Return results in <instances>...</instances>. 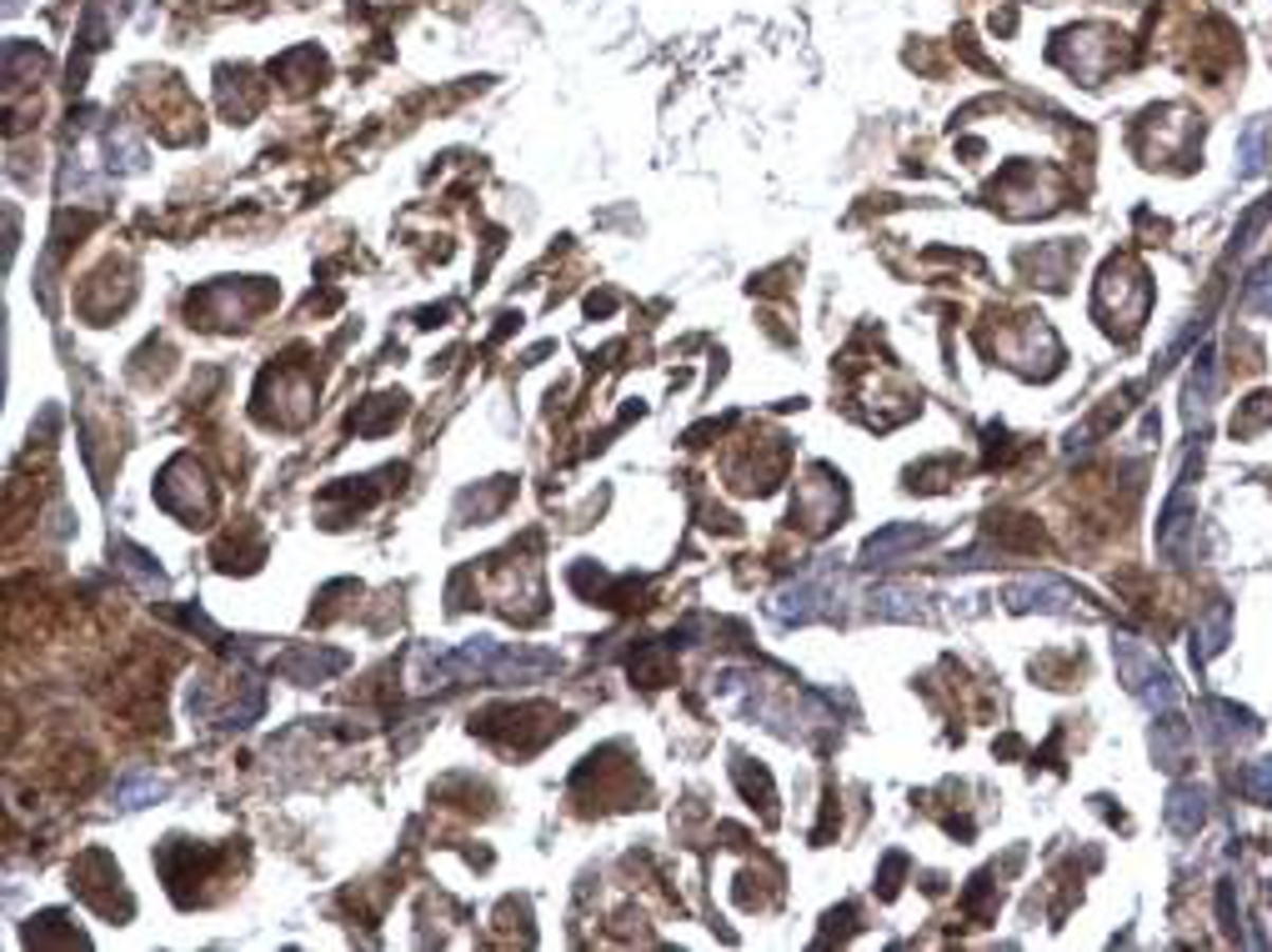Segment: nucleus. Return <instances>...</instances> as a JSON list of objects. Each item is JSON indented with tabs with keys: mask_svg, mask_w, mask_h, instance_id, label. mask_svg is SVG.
<instances>
[{
	"mask_svg": "<svg viewBox=\"0 0 1272 952\" xmlns=\"http://www.w3.org/2000/svg\"><path fill=\"white\" fill-rule=\"evenodd\" d=\"M556 652H532V647H512V642H492V637H476L461 642L456 652H446L437 662V677H456V682H536L556 672Z\"/></svg>",
	"mask_w": 1272,
	"mask_h": 952,
	"instance_id": "1",
	"label": "nucleus"
},
{
	"mask_svg": "<svg viewBox=\"0 0 1272 952\" xmlns=\"http://www.w3.org/2000/svg\"><path fill=\"white\" fill-rule=\"evenodd\" d=\"M1112 662H1118L1122 686H1127L1142 707H1153V712L1178 707V682H1173V672L1162 666V657L1147 647V642H1138V637H1118V642H1112Z\"/></svg>",
	"mask_w": 1272,
	"mask_h": 952,
	"instance_id": "2",
	"label": "nucleus"
},
{
	"mask_svg": "<svg viewBox=\"0 0 1272 952\" xmlns=\"http://www.w3.org/2000/svg\"><path fill=\"white\" fill-rule=\"evenodd\" d=\"M1098 316H1122L1127 331H1138L1147 316V276L1127 261H1112L1098 281Z\"/></svg>",
	"mask_w": 1272,
	"mask_h": 952,
	"instance_id": "3",
	"label": "nucleus"
},
{
	"mask_svg": "<svg viewBox=\"0 0 1272 952\" xmlns=\"http://www.w3.org/2000/svg\"><path fill=\"white\" fill-rule=\"evenodd\" d=\"M155 496H161V507L176 516H186V521H196V516H210V487L206 476H201V466L190 457H176L166 472H161V487H155Z\"/></svg>",
	"mask_w": 1272,
	"mask_h": 952,
	"instance_id": "4",
	"label": "nucleus"
},
{
	"mask_svg": "<svg viewBox=\"0 0 1272 952\" xmlns=\"http://www.w3.org/2000/svg\"><path fill=\"white\" fill-rule=\"evenodd\" d=\"M827 611V587L822 576H801V582H787V587L772 597V617L787 622V627H807Z\"/></svg>",
	"mask_w": 1272,
	"mask_h": 952,
	"instance_id": "5",
	"label": "nucleus"
},
{
	"mask_svg": "<svg viewBox=\"0 0 1272 952\" xmlns=\"http://www.w3.org/2000/svg\"><path fill=\"white\" fill-rule=\"evenodd\" d=\"M1002 602L1012 611H1072V587L1052 582V576H1022V582H1007Z\"/></svg>",
	"mask_w": 1272,
	"mask_h": 952,
	"instance_id": "6",
	"label": "nucleus"
},
{
	"mask_svg": "<svg viewBox=\"0 0 1272 952\" xmlns=\"http://www.w3.org/2000/svg\"><path fill=\"white\" fill-rule=\"evenodd\" d=\"M927 542H937V532H932V527H917V521H892V527H882L877 536H867L862 562H867V567H887V562H897L902 552H917V547H927Z\"/></svg>",
	"mask_w": 1272,
	"mask_h": 952,
	"instance_id": "7",
	"label": "nucleus"
},
{
	"mask_svg": "<svg viewBox=\"0 0 1272 952\" xmlns=\"http://www.w3.org/2000/svg\"><path fill=\"white\" fill-rule=\"evenodd\" d=\"M346 666V652H331V647H291L285 657H276V672L281 677H291V682H301V686H316V682H326V677H336Z\"/></svg>",
	"mask_w": 1272,
	"mask_h": 952,
	"instance_id": "8",
	"label": "nucleus"
},
{
	"mask_svg": "<svg viewBox=\"0 0 1272 952\" xmlns=\"http://www.w3.org/2000/svg\"><path fill=\"white\" fill-rule=\"evenodd\" d=\"M1213 391H1217V356H1213V346H1202V351L1193 356V377H1187V397H1182L1187 426H1208Z\"/></svg>",
	"mask_w": 1272,
	"mask_h": 952,
	"instance_id": "9",
	"label": "nucleus"
},
{
	"mask_svg": "<svg viewBox=\"0 0 1272 952\" xmlns=\"http://www.w3.org/2000/svg\"><path fill=\"white\" fill-rule=\"evenodd\" d=\"M1187 747H1193V727L1167 707L1158 722H1153V757H1158L1162 772H1178L1182 762H1187Z\"/></svg>",
	"mask_w": 1272,
	"mask_h": 952,
	"instance_id": "10",
	"label": "nucleus"
},
{
	"mask_svg": "<svg viewBox=\"0 0 1272 952\" xmlns=\"http://www.w3.org/2000/svg\"><path fill=\"white\" fill-rule=\"evenodd\" d=\"M1193 521H1197L1193 496L1178 492L1167 507H1162V516H1158V552L1162 556H1182V552H1187V532H1193Z\"/></svg>",
	"mask_w": 1272,
	"mask_h": 952,
	"instance_id": "11",
	"label": "nucleus"
},
{
	"mask_svg": "<svg viewBox=\"0 0 1272 952\" xmlns=\"http://www.w3.org/2000/svg\"><path fill=\"white\" fill-rule=\"evenodd\" d=\"M1202 732H1208L1217 747L1248 743V737H1257V717L1237 702H1208V722H1202Z\"/></svg>",
	"mask_w": 1272,
	"mask_h": 952,
	"instance_id": "12",
	"label": "nucleus"
},
{
	"mask_svg": "<svg viewBox=\"0 0 1272 952\" xmlns=\"http://www.w3.org/2000/svg\"><path fill=\"white\" fill-rule=\"evenodd\" d=\"M1202 822H1208V787H1193V782L1173 787V798H1167V827H1173L1178 838H1197Z\"/></svg>",
	"mask_w": 1272,
	"mask_h": 952,
	"instance_id": "13",
	"label": "nucleus"
},
{
	"mask_svg": "<svg viewBox=\"0 0 1272 952\" xmlns=\"http://www.w3.org/2000/svg\"><path fill=\"white\" fill-rule=\"evenodd\" d=\"M1228 631H1233V607H1228V602H1213L1193 627V662H1213L1217 652L1228 647Z\"/></svg>",
	"mask_w": 1272,
	"mask_h": 952,
	"instance_id": "14",
	"label": "nucleus"
},
{
	"mask_svg": "<svg viewBox=\"0 0 1272 952\" xmlns=\"http://www.w3.org/2000/svg\"><path fill=\"white\" fill-rule=\"evenodd\" d=\"M1262 166H1268V121L1257 115L1237 135V176H1257Z\"/></svg>",
	"mask_w": 1272,
	"mask_h": 952,
	"instance_id": "15",
	"label": "nucleus"
},
{
	"mask_svg": "<svg viewBox=\"0 0 1272 952\" xmlns=\"http://www.w3.org/2000/svg\"><path fill=\"white\" fill-rule=\"evenodd\" d=\"M115 556H121V567L131 571V576H135V582H141L146 591H161V587H166L161 567H155V562H151L146 552H141V547H131V542H115Z\"/></svg>",
	"mask_w": 1272,
	"mask_h": 952,
	"instance_id": "16",
	"label": "nucleus"
},
{
	"mask_svg": "<svg viewBox=\"0 0 1272 952\" xmlns=\"http://www.w3.org/2000/svg\"><path fill=\"white\" fill-rule=\"evenodd\" d=\"M872 611H877V617H902V622L922 617V607H917V591H907V587H877L872 591Z\"/></svg>",
	"mask_w": 1272,
	"mask_h": 952,
	"instance_id": "17",
	"label": "nucleus"
},
{
	"mask_svg": "<svg viewBox=\"0 0 1272 952\" xmlns=\"http://www.w3.org/2000/svg\"><path fill=\"white\" fill-rule=\"evenodd\" d=\"M1237 787H1242V792H1248L1257 807H1272V757L1248 762V767L1237 772Z\"/></svg>",
	"mask_w": 1272,
	"mask_h": 952,
	"instance_id": "18",
	"label": "nucleus"
},
{
	"mask_svg": "<svg viewBox=\"0 0 1272 952\" xmlns=\"http://www.w3.org/2000/svg\"><path fill=\"white\" fill-rule=\"evenodd\" d=\"M1242 306L1257 311V316H1272V256L1248 276V286H1242Z\"/></svg>",
	"mask_w": 1272,
	"mask_h": 952,
	"instance_id": "19",
	"label": "nucleus"
},
{
	"mask_svg": "<svg viewBox=\"0 0 1272 952\" xmlns=\"http://www.w3.org/2000/svg\"><path fill=\"white\" fill-rule=\"evenodd\" d=\"M391 417H401V397H391V391H386V397H376V417H351V426L371 437V432H386V421H391Z\"/></svg>",
	"mask_w": 1272,
	"mask_h": 952,
	"instance_id": "20",
	"label": "nucleus"
},
{
	"mask_svg": "<svg viewBox=\"0 0 1272 952\" xmlns=\"http://www.w3.org/2000/svg\"><path fill=\"white\" fill-rule=\"evenodd\" d=\"M161 792H166V787L155 777H135L131 787H121V807H141L146 798H161Z\"/></svg>",
	"mask_w": 1272,
	"mask_h": 952,
	"instance_id": "21",
	"label": "nucleus"
},
{
	"mask_svg": "<svg viewBox=\"0 0 1272 952\" xmlns=\"http://www.w3.org/2000/svg\"><path fill=\"white\" fill-rule=\"evenodd\" d=\"M1217 913H1222V928L1237 937V913H1233V882H1222L1217 887Z\"/></svg>",
	"mask_w": 1272,
	"mask_h": 952,
	"instance_id": "22",
	"label": "nucleus"
}]
</instances>
